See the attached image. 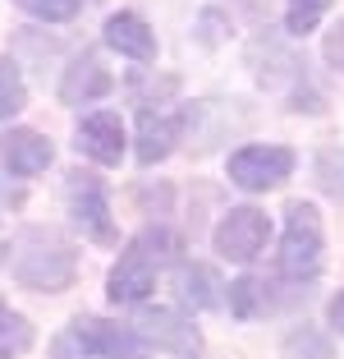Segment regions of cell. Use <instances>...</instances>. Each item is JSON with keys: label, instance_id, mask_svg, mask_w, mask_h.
Wrapping results in <instances>:
<instances>
[{"label": "cell", "instance_id": "6da1fadb", "mask_svg": "<svg viewBox=\"0 0 344 359\" xmlns=\"http://www.w3.org/2000/svg\"><path fill=\"white\" fill-rule=\"evenodd\" d=\"M10 272L23 290H42V295H60L73 285L78 272V258H73V244L55 231H23L14 240V258Z\"/></svg>", "mask_w": 344, "mask_h": 359}, {"label": "cell", "instance_id": "7a4b0ae2", "mask_svg": "<svg viewBox=\"0 0 344 359\" xmlns=\"http://www.w3.org/2000/svg\"><path fill=\"white\" fill-rule=\"evenodd\" d=\"M322 254H326L322 212H317L313 203H289L285 235H280V276H289V281H313V276L322 272Z\"/></svg>", "mask_w": 344, "mask_h": 359}, {"label": "cell", "instance_id": "3957f363", "mask_svg": "<svg viewBox=\"0 0 344 359\" xmlns=\"http://www.w3.org/2000/svg\"><path fill=\"white\" fill-rule=\"evenodd\" d=\"M294 175V152L280 148V143H248L229 157V180L248 194H261V189H275Z\"/></svg>", "mask_w": 344, "mask_h": 359}, {"label": "cell", "instance_id": "277c9868", "mask_svg": "<svg viewBox=\"0 0 344 359\" xmlns=\"http://www.w3.org/2000/svg\"><path fill=\"white\" fill-rule=\"evenodd\" d=\"M64 203H69V217L73 226L87 235V240H101L110 244L115 240V226H110V198H106V184L87 170H73L64 180Z\"/></svg>", "mask_w": 344, "mask_h": 359}, {"label": "cell", "instance_id": "5b68a950", "mask_svg": "<svg viewBox=\"0 0 344 359\" xmlns=\"http://www.w3.org/2000/svg\"><path fill=\"white\" fill-rule=\"evenodd\" d=\"M266 235H271V222H266V212L257 208H229L225 217L216 222V254L229 258V263H252V258L266 249Z\"/></svg>", "mask_w": 344, "mask_h": 359}, {"label": "cell", "instance_id": "8992f818", "mask_svg": "<svg viewBox=\"0 0 344 359\" xmlns=\"http://www.w3.org/2000/svg\"><path fill=\"white\" fill-rule=\"evenodd\" d=\"M134 332L152 350H166V355H175V359H198L202 355V332L193 327V318H184L179 309H143Z\"/></svg>", "mask_w": 344, "mask_h": 359}, {"label": "cell", "instance_id": "52a82bcc", "mask_svg": "<svg viewBox=\"0 0 344 359\" xmlns=\"http://www.w3.org/2000/svg\"><path fill=\"white\" fill-rule=\"evenodd\" d=\"M152 290H157V267H152V258L138 244H129L120 254V263L110 267V276H106V295L115 304H143Z\"/></svg>", "mask_w": 344, "mask_h": 359}, {"label": "cell", "instance_id": "ba28073f", "mask_svg": "<svg viewBox=\"0 0 344 359\" xmlns=\"http://www.w3.org/2000/svg\"><path fill=\"white\" fill-rule=\"evenodd\" d=\"M78 152L96 161V166H120L124 157V120L115 111H92L78 125Z\"/></svg>", "mask_w": 344, "mask_h": 359}, {"label": "cell", "instance_id": "9c48e42d", "mask_svg": "<svg viewBox=\"0 0 344 359\" xmlns=\"http://www.w3.org/2000/svg\"><path fill=\"white\" fill-rule=\"evenodd\" d=\"M78 327H83L96 359H152V346L134 327H120V323H106V318H78Z\"/></svg>", "mask_w": 344, "mask_h": 359}, {"label": "cell", "instance_id": "30bf717a", "mask_svg": "<svg viewBox=\"0 0 344 359\" xmlns=\"http://www.w3.org/2000/svg\"><path fill=\"white\" fill-rule=\"evenodd\" d=\"M106 46L120 51V55H129V60H143V65L157 60V32L147 28L143 14H129V10H120V14L106 19Z\"/></svg>", "mask_w": 344, "mask_h": 359}, {"label": "cell", "instance_id": "8fae6325", "mask_svg": "<svg viewBox=\"0 0 344 359\" xmlns=\"http://www.w3.org/2000/svg\"><path fill=\"white\" fill-rule=\"evenodd\" d=\"M0 152H5V166H10L14 175H42L55 157L51 138L37 134V129H10L5 143H0Z\"/></svg>", "mask_w": 344, "mask_h": 359}, {"label": "cell", "instance_id": "7c38bea8", "mask_svg": "<svg viewBox=\"0 0 344 359\" xmlns=\"http://www.w3.org/2000/svg\"><path fill=\"white\" fill-rule=\"evenodd\" d=\"M179 134H184V116H152V111H143V120H138V161L143 166L166 161L175 152Z\"/></svg>", "mask_w": 344, "mask_h": 359}, {"label": "cell", "instance_id": "4fadbf2b", "mask_svg": "<svg viewBox=\"0 0 344 359\" xmlns=\"http://www.w3.org/2000/svg\"><path fill=\"white\" fill-rule=\"evenodd\" d=\"M110 93V74L101 69L96 55H78V60L64 69V83H60V102L64 106H87L96 97Z\"/></svg>", "mask_w": 344, "mask_h": 359}, {"label": "cell", "instance_id": "5bb4252c", "mask_svg": "<svg viewBox=\"0 0 344 359\" xmlns=\"http://www.w3.org/2000/svg\"><path fill=\"white\" fill-rule=\"evenodd\" d=\"M32 350V323L0 299V359H19Z\"/></svg>", "mask_w": 344, "mask_h": 359}, {"label": "cell", "instance_id": "9a60e30c", "mask_svg": "<svg viewBox=\"0 0 344 359\" xmlns=\"http://www.w3.org/2000/svg\"><path fill=\"white\" fill-rule=\"evenodd\" d=\"M220 281L211 276V267H184L179 272V295H184V304L193 309H216L220 304Z\"/></svg>", "mask_w": 344, "mask_h": 359}, {"label": "cell", "instance_id": "2e32d148", "mask_svg": "<svg viewBox=\"0 0 344 359\" xmlns=\"http://www.w3.org/2000/svg\"><path fill=\"white\" fill-rule=\"evenodd\" d=\"M229 309L239 318H257L271 309V299H266V281H257V276H239V281L229 285Z\"/></svg>", "mask_w": 344, "mask_h": 359}, {"label": "cell", "instance_id": "e0dca14e", "mask_svg": "<svg viewBox=\"0 0 344 359\" xmlns=\"http://www.w3.org/2000/svg\"><path fill=\"white\" fill-rule=\"evenodd\" d=\"M23 102H28V88H23L19 65L0 55V120L19 116V111H23Z\"/></svg>", "mask_w": 344, "mask_h": 359}, {"label": "cell", "instance_id": "ac0fdd59", "mask_svg": "<svg viewBox=\"0 0 344 359\" xmlns=\"http://www.w3.org/2000/svg\"><path fill=\"white\" fill-rule=\"evenodd\" d=\"M313 175H317V184H322V194H331L335 203H344V148H326V152H317Z\"/></svg>", "mask_w": 344, "mask_h": 359}, {"label": "cell", "instance_id": "d6986e66", "mask_svg": "<svg viewBox=\"0 0 344 359\" xmlns=\"http://www.w3.org/2000/svg\"><path fill=\"white\" fill-rule=\"evenodd\" d=\"M331 10V0H289V10H285V28L294 32V37H303V32H313L317 19Z\"/></svg>", "mask_w": 344, "mask_h": 359}, {"label": "cell", "instance_id": "ffe728a7", "mask_svg": "<svg viewBox=\"0 0 344 359\" xmlns=\"http://www.w3.org/2000/svg\"><path fill=\"white\" fill-rule=\"evenodd\" d=\"M14 5L23 14H32V19H42V23H64L83 10V0H14Z\"/></svg>", "mask_w": 344, "mask_h": 359}, {"label": "cell", "instance_id": "44dd1931", "mask_svg": "<svg viewBox=\"0 0 344 359\" xmlns=\"http://www.w3.org/2000/svg\"><path fill=\"white\" fill-rule=\"evenodd\" d=\"M285 359H331V341L317 337L313 327H303L285 341Z\"/></svg>", "mask_w": 344, "mask_h": 359}, {"label": "cell", "instance_id": "7402d4cb", "mask_svg": "<svg viewBox=\"0 0 344 359\" xmlns=\"http://www.w3.org/2000/svg\"><path fill=\"white\" fill-rule=\"evenodd\" d=\"M51 359H96L92 346H87V337H83V327H78V318L51 341Z\"/></svg>", "mask_w": 344, "mask_h": 359}, {"label": "cell", "instance_id": "603a6c76", "mask_svg": "<svg viewBox=\"0 0 344 359\" xmlns=\"http://www.w3.org/2000/svg\"><path fill=\"white\" fill-rule=\"evenodd\" d=\"M326 60L335 65V69H344V19L331 28V37H326Z\"/></svg>", "mask_w": 344, "mask_h": 359}, {"label": "cell", "instance_id": "cb8c5ba5", "mask_svg": "<svg viewBox=\"0 0 344 359\" xmlns=\"http://www.w3.org/2000/svg\"><path fill=\"white\" fill-rule=\"evenodd\" d=\"M326 318H331V327H335V332H344V290H340V295L331 299V309H326Z\"/></svg>", "mask_w": 344, "mask_h": 359}]
</instances>
